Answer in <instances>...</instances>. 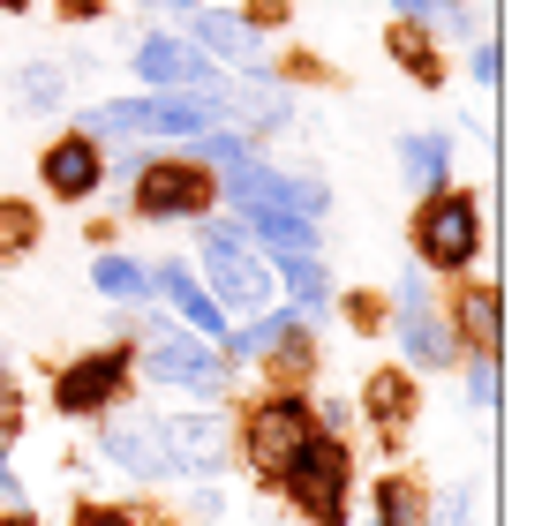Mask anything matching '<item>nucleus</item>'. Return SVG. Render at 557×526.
Segmentation results:
<instances>
[{
    "instance_id": "nucleus-17",
    "label": "nucleus",
    "mask_w": 557,
    "mask_h": 526,
    "mask_svg": "<svg viewBox=\"0 0 557 526\" xmlns=\"http://www.w3.org/2000/svg\"><path fill=\"white\" fill-rule=\"evenodd\" d=\"M272 278H286V293H294L301 316H324V309H332V271H324L317 256H278Z\"/></svg>"
},
{
    "instance_id": "nucleus-34",
    "label": "nucleus",
    "mask_w": 557,
    "mask_h": 526,
    "mask_svg": "<svg viewBox=\"0 0 557 526\" xmlns=\"http://www.w3.org/2000/svg\"><path fill=\"white\" fill-rule=\"evenodd\" d=\"M15 414H23V399H15V384H0V451L15 437Z\"/></svg>"
},
{
    "instance_id": "nucleus-29",
    "label": "nucleus",
    "mask_w": 557,
    "mask_h": 526,
    "mask_svg": "<svg viewBox=\"0 0 557 526\" xmlns=\"http://www.w3.org/2000/svg\"><path fill=\"white\" fill-rule=\"evenodd\" d=\"M467 399H474L482 414L497 406V353H474V361H467Z\"/></svg>"
},
{
    "instance_id": "nucleus-14",
    "label": "nucleus",
    "mask_w": 557,
    "mask_h": 526,
    "mask_svg": "<svg viewBox=\"0 0 557 526\" xmlns=\"http://www.w3.org/2000/svg\"><path fill=\"white\" fill-rule=\"evenodd\" d=\"M151 293H166V309L182 316L196 339H226V316H219V301L203 293V278H196L188 263H159V271H151Z\"/></svg>"
},
{
    "instance_id": "nucleus-19",
    "label": "nucleus",
    "mask_w": 557,
    "mask_h": 526,
    "mask_svg": "<svg viewBox=\"0 0 557 526\" xmlns=\"http://www.w3.org/2000/svg\"><path fill=\"white\" fill-rule=\"evenodd\" d=\"M76 136H106V143H113V136H151V98H106V105H91V113H84V128H76Z\"/></svg>"
},
{
    "instance_id": "nucleus-16",
    "label": "nucleus",
    "mask_w": 557,
    "mask_h": 526,
    "mask_svg": "<svg viewBox=\"0 0 557 526\" xmlns=\"http://www.w3.org/2000/svg\"><path fill=\"white\" fill-rule=\"evenodd\" d=\"M399 174H407L414 196L453 188V143H445V136H430V128H422V136H407V143H399Z\"/></svg>"
},
{
    "instance_id": "nucleus-30",
    "label": "nucleus",
    "mask_w": 557,
    "mask_h": 526,
    "mask_svg": "<svg viewBox=\"0 0 557 526\" xmlns=\"http://www.w3.org/2000/svg\"><path fill=\"white\" fill-rule=\"evenodd\" d=\"M467 68H474V84L490 90L497 76H505V53H497V38H474V53H467Z\"/></svg>"
},
{
    "instance_id": "nucleus-21",
    "label": "nucleus",
    "mask_w": 557,
    "mask_h": 526,
    "mask_svg": "<svg viewBox=\"0 0 557 526\" xmlns=\"http://www.w3.org/2000/svg\"><path fill=\"white\" fill-rule=\"evenodd\" d=\"M362 406H370L376 429H399V422L414 414V384H407V368H376L370 391H362Z\"/></svg>"
},
{
    "instance_id": "nucleus-8",
    "label": "nucleus",
    "mask_w": 557,
    "mask_h": 526,
    "mask_svg": "<svg viewBox=\"0 0 557 526\" xmlns=\"http://www.w3.org/2000/svg\"><path fill=\"white\" fill-rule=\"evenodd\" d=\"M399 347H407V368H453L460 361V331L430 309V286L422 278H399Z\"/></svg>"
},
{
    "instance_id": "nucleus-36",
    "label": "nucleus",
    "mask_w": 557,
    "mask_h": 526,
    "mask_svg": "<svg viewBox=\"0 0 557 526\" xmlns=\"http://www.w3.org/2000/svg\"><path fill=\"white\" fill-rule=\"evenodd\" d=\"M278 8H294V0H257V15H278ZM257 15H249V23H257ZM257 30H264V23H257Z\"/></svg>"
},
{
    "instance_id": "nucleus-13",
    "label": "nucleus",
    "mask_w": 557,
    "mask_h": 526,
    "mask_svg": "<svg viewBox=\"0 0 557 526\" xmlns=\"http://www.w3.org/2000/svg\"><path fill=\"white\" fill-rule=\"evenodd\" d=\"M98 451H106L121 474H136V481H166V474H174V459H166V443H159V422H106V429H98Z\"/></svg>"
},
{
    "instance_id": "nucleus-10",
    "label": "nucleus",
    "mask_w": 557,
    "mask_h": 526,
    "mask_svg": "<svg viewBox=\"0 0 557 526\" xmlns=\"http://www.w3.org/2000/svg\"><path fill=\"white\" fill-rule=\"evenodd\" d=\"M188 46L203 61H234V68H257L264 61V30L234 8H188Z\"/></svg>"
},
{
    "instance_id": "nucleus-28",
    "label": "nucleus",
    "mask_w": 557,
    "mask_h": 526,
    "mask_svg": "<svg viewBox=\"0 0 557 526\" xmlns=\"http://www.w3.org/2000/svg\"><path fill=\"white\" fill-rule=\"evenodd\" d=\"M286 211H301V218H324L332 211V188L317 174H286Z\"/></svg>"
},
{
    "instance_id": "nucleus-1",
    "label": "nucleus",
    "mask_w": 557,
    "mask_h": 526,
    "mask_svg": "<svg viewBox=\"0 0 557 526\" xmlns=\"http://www.w3.org/2000/svg\"><path fill=\"white\" fill-rule=\"evenodd\" d=\"M196 241H203V293L219 301V316H257V309H272L278 278H272L264 256H249L242 218H196Z\"/></svg>"
},
{
    "instance_id": "nucleus-38",
    "label": "nucleus",
    "mask_w": 557,
    "mask_h": 526,
    "mask_svg": "<svg viewBox=\"0 0 557 526\" xmlns=\"http://www.w3.org/2000/svg\"><path fill=\"white\" fill-rule=\"evenodd\" d=\"M0 526H30V519H23V512H15V519H0Z\"/></svg>"
},
{
    "instance_id": "nucleus-23",
    "label": "nucleus",
    "mask_w": 557,
    "mask_h": 526,
    "mask_svg": "<svg viewBox=\"0 0 557 526\" xmlns=\"http://www.w3.org/2000/svg\"><path fill=\"white\" fill-rule=\"evenodd\" d=\"M91 286L106 301H151V263L136 256H98L91 263Z\"/></svg>"
},
{
    "instance_id": "nucleus-9",
    "label": "nucleus",
    "mask_w": 557,
    "mask_h": 526,
    "mask_svg": "<svg viewBox=\"0 0 557 526\" xmlns=\"http://www.w3.org/2000/svg\"><path fill=\"white\" fill-rule=\"evenodd\" d=\"M159 443H166V459H174V474H219L226 466V451H234V429H226V414H166L159 422Z\"/></svg>"
},
{
    "instance_id": "nucleus-20",
    "label": "nucleus",
    "mask_w": 557,
    "mask_h": 526,
    "mask_svg": "<svg viewBox=\"0 0 557 526\" xmlns=\"http://www.w3.org/2000/svg\"><path fill=\"white\" fill-rule=\"evenodd\" d=\"M384 53L414 76V84H445V68H437V46H430V30L422 23H392L384 30Z\"/></svg>"
},
{
    "instance_id": "nucleus-15",
    "label": "nucleus",
    "mask_w": 557,
    "mask_h": 526,
    "mask_svg": "<svg viewBox=\"0 0 557 526\" xmlns=\"http://www.w3.org/2000/svg\"><path fill=\"white\" fill-rule=\"evenodd\" d=\"M242 234H257L272 263H278V256H317V218H301V211H286V203L249 211V218H242Z\"/></svg>"
},
{
    "instance_id": "nucleus-25",
    "label": "nucleus",
    "mask_w": 557,
    "mask_h": 526,
    "mask_svg": "<svg viewBox=\"0 0 557 526\" xmlns=\"http://www.w3.org/2000/svg\"><path fill=\"white\" fill-rule=\"evenodd\" d=\"M61 84H69L61 61H23L15 68V105L23 113H46V105H61Z\"/></svg>"
},
{
    "instance_id": "nucleus-37",
    "label": "nucleus",
    "mask_w": 557,
    "mask_h": 526,
    "mask_svg": "<svg viewBox=\"0 0 557 526\" xmlns=\"http://www.w3.org/2000/svg\"><path fill=\"white\" fill-rule=\"evenodd\" d=\"M0 8H8V15H15V8H30V0H0Z\"/></svg>"
},
{
    "instance_id": "nucleus-18",
    "label": "nucleus",
    "mask_w": 557,
    "mask_h": 526,
    "mask_svg": "<svg viewBox=\"0 0 557 526\" xmlns=\"http://www.w3.org/2000/svg\"><path fill=\"white\" fill-rule=\"evenodd\" d=\"M294 324H301L294 309H257V324H242V331H226V339H219V347H226L219 361H257V353H272Z\"/></svg>"
},
{
    "instance_id": "nucleus-11",
    "label": "nucleus",
    "mask_w": 557,
    "mask_h": 526,
    "mask_svg": "<svg viewBox=\"0 0 557 526\" xmlns=\"http://www.w3.org/2000/svg\"><path fill=\"white\" fill-rule=\"evenodd\" d=\"M136 76L151 90H219L226 76L196 53V46H182V38H144L136 46Z\"/></svg>"
},
{
    "instance_id": "nucleus-12",
    "label": "nucleus",
    "mask_w": 557,
    "mask_h": 526,
    "mask_svg": "<svg viewBox=\"0 0 557 526\" xmlns=\"http://www.w3.org/2000/svg\"><path fill=\"white\" fill-rule=\"evenodd\" d=\"M38 174H46V188L61 203H84V196H98V180H106V151H98L91 136H61V143H46Z\"/></svg>"
},
{
    "instance_id": "nucleus-31",
    "label": "nucleus",
    "mask_w": 557,
    "mask_h": 526,
    "mask_svg": "<svg viewBox=\"0 0 557 526\" xmlns=\"http://www.w3.org/2000/svg\"><path fill=\"white\" fill-rule=\"evenodd\" d=\"M392 8H399V23H422V30H437L453 0H392Z\"/></svg>"
},
{
    "instance_id": "nucleus-22",
    "label": "nucleus",
    "mask_w": 557,
    "mask_h": 526,
    "mask_svg": "<svg viewBox=\"0 0 557 526\" xmlns=\"http://www.w3.org/2000/svg\"><path fill=\"white\" fill-rule=\"evenodd\" d=\"M505 309H497V286L490 278H474L460 293V331H474V353H497V339H505V324H497Z\"/></svg>"
},
{
    "instance_id": "nucleus-27",
    "label": "nucleus",
    "mask_w": 557,
    "mask_h": 526,
    "mask_svg": "<svg viewBox=\"0 0 557 526\" xmlns=\"http://www.w3.org/2000/svg\"><path fill=\"white\" fill-rule=\"evenodd\" d=\"M249 159H257V143L234 136V128H203V136H196V166H211V174H234V166H249Z\"/></svg>"
},
{
    "instance_id": "nucleus-33",
    "label": "nucleus",
    "mask_w": 557,
    "mask_h": 526,
    "mask_svg": "<svg viewBox=\"0 0 557 526\" xmlns=\"http://www.w3.org/2000/svg\"><path fill=\"white\" fill-rule=\"evenodd\" d=\"M76 526H136V519H128L121 504H84V512H76Z\"/></svg>"
},
{
    "instance_id": "nucleus-2",
    "label": "nucleus",
    "mask_w": 557,
    "mask_h": 526,
    "mask_svg": "<svg viewBox=\"0 0 557 526\" xmlns=\"http://www.w3.org/2000/svg\"><path fill=\"white\" fill-rule=\"evenodd\" d=\"M278 489L309 512V526H347V489H355V451L332 429H309V443L294 451V466L278 474Z\"/></svg>"
},
{
    "instance_id": "nucleus-26",
    "label": "nucleus",
    "mask_w": 557,
    "mask_h": 526,
    "mask_svg": "<svg viewBox=\"0 0 557 526\" xmlns=\"http://www.w3.org/2000/svg\"><path fill=\"white\" fill-rule=\"evenodd\" d=\"M422 519H430L422 489H414L407 474H384V489H376V526H422Z\"/></svg>"
},
{
    "instance_id": "nucleus-35",
    "label": "nucleus",
    "mask_w": 557,
    "mask_h": 526,
    "mask_svg": "<svg viewBox=\"0 0 557 526\" xmlns=\"http://www.w3.org/2000/svg\"><path fill=\"white\" fill-rule=\"evenodd\" d=\"M144 8H159V15H188L196 0H144Z\"/></svg>"
},
{
    "instance_id": "nucleus-3",
    "label": "nucleus",
    "mask_w": 557,
    "mask_h": 526,
    "mask_svg": "<svg viewBox=\"0 0 557 526\" xmlns=\"http://www.w3.org/2000/svg\"><path fill=\"white\" fill-rule=\"evenodd\" d=\"M211 203H219V174L211 166H196V159H151V166H136V218H151V226H166V218H211Z\"/></svg>"
},
{
    "instance_id": "nucleus-7",
    "label": "nucleus",
    "mask_w": 557,
    "mask_h": 526,
    "mask_svg": "<svg viewBox=\"0 0 557 526\" xmlns=\"http://www.w3.org/2000/svg\"><path fill=\"white\" fill-rule=\"evenodd\" d=\"M144 376L151 384H182L196 399H226V361L211 353V339H196V331H151L144 339Z\"/></svg>"
},
{
    "instance_id": "nucleus-6",
    "label": "nucleus",
    "mask_w": 557,
    "mask_h": 526,
    "mask_svg": "<svg viewBox=\"0 0 557 526\" xmlns=\"http://www.w3.org/2000/svg\"><path fill=\"white\" fill-rule=\"evenodd\" d=\"M128 376H136V353L128 347H98V353L69 361V368L53 376V406L76 414V422H91V414H106L113 399H128Z\"/></svg>"
},
{
    "instance_id": "nucleus-4",
    "label": "nucleus",
    "mask_w": 557,
    "mask_h": 526,
    "mask_svg": "<svg viewBox=\"0 0 557 526\" xmlns=\"http://www.w3.org/2000/svg\"><path fill=\"white\" fill-rule=\"evenodd\" d=\"M414 249H422V271H467L482 249V203L467 188H437L414 218Z\"/></svg>"
},
{
    "instance_id": "nucleus-24",
    "label": "nucleus",
    "mask_w": 557,
    "mask_h": 526,
    "mask_svg": "<svg viewBox=\"0 0 557 526\" xmlns=\"http://www.w3.org/2000/svg\"><path fill=\"white\" fill-rule=\"evenodd\" d=\"M38 234H46L38 203H23V196H0V263L30 256V249H38Z\"/></svg>"
},
{
    "instance_id": "nucleus-5",
    "label": "nucleus",
    "mask_w": 557,
    "mask_h": 526,
    "mask_svg": "<svg viewBox=\"0 0 557 526\" xmlns=\"http://www.w3.org/2000/svg\"><path fill=\"white\" fill-rule=\"evenodd\" d=\"M309 429H317V414H309V399H301V391H272V399H257V406H249V422H242L249 466L278 489V474L294 466V451L309 443Z\"/></svg>"
},
{
    "instance_id": "nucleus-32",
    "label": "nucleus",
    "mask_w": 557,
    "mask_h": 526,
    "mask_svg": "<svg viewBox=\"0 0 557 526\" xmlns=\"http://www.w3.org/2000/svg\"><path fill=\"white\" fill-rule=\"evenodd\" d=\"M437 526H474V489H453V497H437Z\"/></svg>"
}]
</instances>
